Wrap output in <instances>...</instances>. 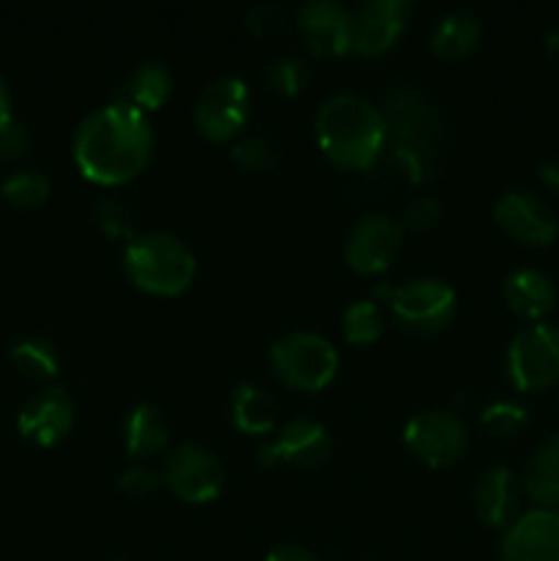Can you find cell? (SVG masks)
I'll list each match as a JSON object with an SVG mask.
<instances>
[{
  "mask_svg": "<svg viewBox=\"0 0 559 561\" xmlns=\"http://www.w3.org/2000/svg\"><path fill=\"white\" fill-rule=\"evenodd\" d=\"M153 153V126L142 110L110 102L91 110L71 140V157L88 181L121 186L142 173Z\"/></svg>",
  "mask_w": 559,
  "mask_h": 561,
  "instance_id": "obj_1",
  "label": "cell"
},
{
  "mask_svg": "<svg viewBox=\"0 0 559 561\" xmlns=\"http://www.w3.org/2000/svg\"><path fill=\"white\" fill-rule=\"evenodd\" d=\"M318 148L345 170H365L389 142L381 110L356 93H334L316 113Z\"/></svg>",
  "mask_w": 559,
  "mask_h": 561,
  "instance_id": "obj_2",
  "label": "cell"
},
{
  "mask_svg": "<svg viewBox=\"0 0 559 561\" xmlns=\"http://www.w3.org/2000/svg\"><path fill=\"white\" fill-rule=\"evenodd\" d=\"M124 272L140 290L153 296H179L192 285L197 261L190 247L173 233H137L124 250Z\"/></svg>",
  "mask_w": 559,
  "mask_h": 561,
  "instance_id": "obj_3",
  "label": "cell"
},
{
  "mask_svg": "<svg viewBox=\"0 0 559 561\" xmlns=\"http://www.w3.org/2000/svg\"><path fill=\"white\" fill-rule=\"evenodd\" d=\"M272 370L283 383L301 392H318L338 373V351L323 334L288 332L269 348Z\"/></svg>",
  "mask_w": 559,
  "mask_h": 561,
  "instance_id": "obj_4",
  "label": "cell"
},
{
  "mask_svg": "<svg viewBox=\"0 0 559 561\" xmlns=\"http://www.w3.org/2000/svg\"><path fill=\"white\" fill-rule=\"evenodd\" d=\"M507 378L518 392H543L559 381V327L532 323L507 345Z\"/></svg>",
  "mask_w": 559,
  "mask_h": 561,
  "instance_id": "obj_5",
  "label": "cell"
},
{
  "mask_svg": "<svg viewBox=\"0 0 559 561\" xmlns=\"http://www.w3.org/2000/svg\"><path fill=\"white\" fill-rule=\"evenodd\" d=\"M458 296L444 279L417 277L395 288L389 312L400 329L411 334H436L455 318Z\"/></svg>",
  "mask_w": 559,
  "mask_h": 561,
  "instance_id": "obj_6",
  "label": "cell"
},
{
  "mask_svg": "<svg viewBox=\"0 0 559 561\" xmlns=\"http://www.w3.org/2000/svg\"><path fill=\"white\" fill-rule=\"evenodd\" d=\"M403 444L431 469H447L469 449V427L453 411L427 409L406 422Z\"/></svg>",
  "mask_w": 559,
  "mask_h": 561,
  "instance_id": "obj_7",
  "label": "cell"
},
{
  "mask_svg": "<svg viewBox=\"0 0 559 561\" xmlns=\"http://www.w3.org/2000/svg\"><path fill=\"white\" fill-rule=\"evenodd\" d=\"M250 107V85L241 77H219L197 93L192 121L203 137L214 142H228L244 129Z\"/></svg>",
  "mask_w": 559,
  "mask_h": 561,
  "instance_id": "obj_8",
  "label": "cell"
},
{
  "mask_svg": "<svg viewBox=\"0 0 559 561\" xmlns=\"http://www.w3.org/2000/svg\"><path fill=\"white\" fill-rule=\"evenodd\" d=\"M162 482L186 504H206L223 493L225 469L212 449L179 444L164 463Z\"/></svg>",
  "mask_w": 559,
  "mask_h": 561,
  "instance_id": "obj_9",
  "label": "cell"
},
{
  "mask_svg": "<svg viewBox=\"0 0 559 561\" xmlns=\"http://www.w3.org/2000/svg\"><path fill=\"white\" fill-rule=\"evenodd\" d=\"M258 460L263 466L288 463L296 469H321L332 455V438L321 422L310 416H294L277 431V436L258 447Z\"/></svg>",
  "mask_w": 559,
  "mask_h": 561,
  "instance_id": "obj_10",
  "label": "cell"
},
{
  "mask_svg": "<svg viewBox=\"0 0 559 561\" xmlns=\"http://www.w3.org/2000/svg\"><path fill=\"white\" fill-rule=\"evenodd\" d=\"M296 27L318 58H338L354 49V11L338 0H307L296 9Z\"/></svg>",
  "mask_w": 559,
  "mask_h": 561,
  "instance_id": "obj_11",
  "label": "cell"
},
{
  "mask_svg": "<svg viewBox=\"0 0 559 561\" xmlns=\"http://www.w3.org/2000/svg\"><path fill=\"white\" fill-rule=\"evenodd\" d=\"M403 247V225L387 214H365L345 239V261L360 274L387 272Z\"/></svg>",
  "mask_w": 559,
  "mask_h": 561,
  "instance_id": "obj_12",
  "label": "cell"
},
{
  "mask_svg": "<svg viewBox=\"0 0 559 561\" xmlns=\"http://www.w3.org/2000/svg\"><path fill=\"white\" fill-rule=\"evenodd\" d=\"M493 217L499 228L521 244L546 247L559 233V217L551 203L529 190L504 192L493 208Z\"/></svg>",
  "mask_w": 559,
  "mask_h": 561,
  "instance_id": "obj_13",
  "label": "cell"
},
{
  "mask_svg": "<svg viewBox=\"0 0 559 561\" xmlns=\"http://www.w3.org/2000/svg\"><path fill=\"white\" fill-rule=\"evenodd\" d=\"M75 427V403L64 387H47L33 394L16 414V431L36 447L64 442Z\"/></svg>",
  "mask_w": 559,
  "mask_h": 561,
  "instance_id": "obj_14",
  "label": "cell"
},
{
  "mask_svg": "<svg viewBox=\"0 0 559 561\" xmlns=\"http://www.w3.org/2000/svg\"><path fill=\"white\" fill-rule=\"evenodd\" d=\"M502 561H559V510L535 507L504 529Z\"/></svg>",
  "mask_w": 559,
  "mask_h": 561,
  "instance_id": "obj_15",
  "label": "cell"
},
{
  "mask_svg": "<svg viewBox=\"0 0 559 561\" xmlns=\"http://www.w3.org/2000/svg\"><path fill=\"white\" fill-rule=\"evenodd\" d=\"M387 118L389 135L398 137V146H417V148H433V137L442 129L436 107L422 96L414 88H398V91L387 93V107L381 110Z\"/></svg>",
  "mask_w": 559,
  "mask_h": 561,
  "instance_id": "obj_16",
  "label": "cell"
},
{
  "mask_svg": "<svg viewBox=\"0 0 559 561\" xmlns=\"http://www.w3.org/2000/svg\"><path fill=\"white\" fill-rule=\"evenodd\" d=\"M411 3L406 0H367L354 11V53L365 58H378L403 33Z\"/></svg>",
  "mask_w": 559,
  "mask_h": 561,
  "instance_id": "obj_17",
  "label": "cell"
},
{
  "mask_svg": "<svg viewBox=\"0 0 559 561\" xmlns=\"http://www.w3.org/2000/svg\"><path fill=\"white\" fill-rule=\"evenodd\" d=\"M471 502H475V513L480 515L482 524L493 526V529H507L518 518L521 485L513 471L504 466H491L477 477Z\"/></svg>",
  "mask_w": 559,
  "mask_h": 561,
  "instance_id": "obj_18",
  "label": "cell"
},
{
  "mask_svg": "<svg viewBox=\"0 0 559 561\" xmlns=\"http://www.w3.org/2000/svg\"><path fill=\"white\" fill-rule=\"evenodd\" d=\"M504 301L510 310L526 321H540L557 307V285L540 268H515L504 277L502 285Z\"/></svg>",
  "mask_w": 559,
  "mask_h": 561,
  "instance_id": "obj_19",
  "label": "cell"
},
{
  "mask_svg": "<svg viewBox=\"0 0 559 561\" xmlns=\"http://www.w3.org/2000/svg\"><path fill=\"white\" fill-rule=\"evenodd\" d=\"M230 420L247 436H269L280 425V403L258 383H239L230 398Z\"/></svg>",
  "mask_w": 559,
  "mask_h": 561,
  "instance_id": "obj_20",
  "label": "cell"
},
{
  "mask_svg": "<svg viewBox=\"0 0 559 561\" xmlns=\"http://www.w3.org/2000/svg\"><path fill=\"white\" fill-rule=\"evenodd\" d=\"M170 93H173V75H170L168 66L159 64V60H146L126 75L118 93H115V102L132 104V107L148 113V110L162 107Z\"/></svg>",
  "mask_w": 559,
  "mask_h": 561,
  "instance_id": "obj_21",
  "label": "cell"
},
{
  "mask_svg": "<svg viewBox=\"0 0 559 561\" xmlns=\"http://www.w3.org/2000/svg\"><path fill=\"white\" fill-rule=\"evenodd\" d=\"M170 442L168 416L151 403H137L124 420V447L129 458L148 460L162 453Z\"/></svg>",
  "mask_w": 559,
  "mask_h": 561,
  "instance_id": "obj_22",
  "label": "cell"
},
{
  "mask_svg": "<svg viewBox=\"0 0 559 561\" xmlns=\"http://www.w3.org/2000/svg\"><path fill=\"white\" fill-rule=\"evenodd\" d=\"M482 38V22L471 11H447L431 33V47L438 58H469Z\"/></svg>",
  "mask_w": 559,
  "mask_h": 561,
  "instance_id": "obj_23",
  "label": "cell"
},
{
  "mask_svg": "<svg viewBox=\"0 0 559 561\" xmlns=\"http://www.w3.org/2000/svg\"><path fill=\"white\" fill-rule=\"evenodd\" d=\"M524 491L540 507H559V433L548 436L532 453L529 463L524 469Z\"/></svg>",
  "mask_w": 559,
  "mask_h": 561,
  "instance_id": "obj_24",
  "label": "cell"
},
{
  "mask_svg": "<svg viewBox=\"0 0 559 561\" xmlns=\"http://www.w3.org/2000/svg\"><path fill=\"white\" fill-rule=\"evenodd\" d=\"M11 365L27 378H36V381H47L58 373V351L49 343L47 337H25L20 343H14L11 348Z\"/></svg>",
  "mask_w": 559,
  "mask_h": 561,
  "instance_id": "obj_25",
  "label": "cell"
},
{
  "mask_svg": "<svg viewBox=\"0 0 559 561\" xmlns=\"http://www.w3.org/2000/svg\"><path fill=\"white\" fill-rule=\"evenodd\" d=\"M312 69L299 55H277L263 66V82L283 96H296L310 82Z\"/></svg>",
  "mask_w": 559,
  "mask_h": 561,
  "instance_id": "obj_26",
  "label": "cell"
},
{
  "mask_svg": "<svg viewBox=\"0 0 559 561\" xmlns=\"http://www.w3.org/2000/svg\"><path fill=\"white\" fill-rule=\"evenodd\" d=\"M384 312L373 299H360L343 312V337L354 345H370L381 337Z\"/></svg>",
  "mask_w": 559,
  "mask_h": 561,
  "instance_id": "obj_27",
  "label": "cell"
},
{
  "mask_svg": "<svg viewBox=\"0 0 559 561\" xmlns=\"http://www.w3.org/2000/svg\"><path fill=\"white\" fill-rule=\"evenodd\" d=\"M0 195L16 208H36L49 197V179L42 170H14L5 175Z\"/></svg>",
  "mask_w": 559,
  "mask_h": 561,
  "instance_id": "obj_28",
  "label": "cell"
},
{
  "mask_svg": "<svg viewBox=\"0 0 559 561\" xmlns=\"http://www.w3.org/2000/svg\"><path fill=\"white\" fill-rule=\"evenodd\" d=\"M230 159L247 173H269L280 164V148L272 137L250 135L239 137L230 148Z\"/></svg>",
  "mask_w": 559,
  "mask_h": 561,
  "instance_id": "obj_29",
  "label": "cell"
},
{
  "mask_svg": "<svg viewBox=\"0 0 559 561\" xmlns=\"http://www.w3.org/2000/svg\"><path fill=\"white\" fill-rule=\"evenodd\" d=\"M480 422L486 427V433L507 442V438L521 436L529 427V411L521 403H513V400H497V403L482 409Z\"/></svg>",
  "mask_w": 559,
  "mask_h": 561,
  "instance_id": "obj_30",
  "label": "cell"
},
{
  "mask_svg": "<svg viewBox=\"0 0 559 561\" xmlns=\"http://www.w3.org/2000/svg\"><path fill=\"white\" fill-rule=\"evenodd\" d=\"M93 219H96L99 230L110 236V239H126V244H129L137 236L135 211L124 201H118V197H102L93 206Z\"/></svg>",
  "mask_w": 559,
  "mask_h": 561,
  "instance_id": "obj_31",
  "label": "cell"
},
{
  "mask_svg": "<svg viewBox=\"0 0 559 561\" xmlns=\"http://www.w3.org/2000/svg\"><path fill=\"white\" fill-rule=\"evenodd\" d=\"M244 25L250 27L255 36H277V33L285 31L288 25V11L285 5L274 3V0H258L247 9L244 14Z\"/></svg>",
  "mask_w": 559,
  "mask_h": 561,
  "instance_id": "obj_32",
  "label": "cell"
},
{
  "mask_svg": "<svg viewBox=\"0 0 559 561\" xmlns=\"http://www.w3.org/2000/svg\"><path fill=\"white\" fill-rule=\"evenodd\" d=\"M31 131L20 124V121L11 118L9 124L0 126V162H16V159L25 157L31 151Z\"/></svg>",
  "mask_w": 559,
  "mask_h": 561,
  "instance_id": "obj_33",
  "label": "cell"
},
{
  "mask_svg": "<svg viewBox=\"0 0 559 561\" xmlns=\"http://www.w3.org/2000/svg\"><path fill=\"white\" fill-rule=\"evenodd\" d=\"M442 217V206L433 195H420L403 208V225L409 230H427L438 222Z\"/></svg>",
  "mask_w": 559,
  "mask_h": 561,
  "instance_id": "obj_34",
  "label": "cell"
},
{
  "mask_svg": "<svg viewBox=\"0 0 559 561\" xmlns=\"http://www.w3.org/2000/svg\"><path fill=\"white\" fill-rule=\"evenodd\" d=\"M118 485H121V491L129 493V496L142 499V496H151V493L162 485V474H159V471H153L151 466L137 463L121 474Z\"/></svg>",
  "mask_w": 559,
  "mask_h": 561,
  "instance_id": "obj_35",
  "label": "cell"
},
{
  "mask_svg": "<svg viewBox=\"0 0 559 561\" xmlns=\"http://www.w3.org/2000/svg\"><path fill=\"white\" fill-rule=\"evenodd\" d=\"M266 561H318L316 553H310L301 546H277L269 553Z\"/></svg>",
  "mask_w": 559,
  "mask_h": 561,
  "instance_id": "obj_36",
  "label": "cell"
},
{
  "mask_svg": "<svg viewBox=\"0 0 559 561\" xmlns=\"http://www.w3.org/2000/svg\"><path fill=\"white\" fill-rule=\"evenodd\" d=\"M537 175H540V181L548 186V190L559 192V159H548V162H543L540 170H537Z\"/></svg>",
  "mask_w": 559,
  "mask_h": 561,
  "instance_id": "obj_37",
  "label": "cell"
},
{
  "mask_svg": "<svg viewBox=\"0 0 559 561\" xmlns=\"http://www.w3.org/2000/svg\"><path fill=\"white\" fill-rule=\"evenodd\" d=\"M543 53H546L548 66H551L554 71H559V27L548 31L546 42H543Z\"/></svg>",
  "mask_w": 559,
  "mask_h": 561,
  "instance_id": "obj_38",
  "label": "cell"
},
{
  "mask_svg": "<svg viewBox=\"0 0 559 561\" xmlns=\"http://www.w3.org/2000/svg\"><path fill=\"white\" fill-rule=\"evenodd\" d=\"M11 121V93L5 88V82L0 80V126H5Z\"/></svg>",
  "mask_w": 559,
  "mask_h": 561,
  "instance_id": "obj_39",
  "label": "cell"
},
{
  "mask_svg": "<svg viewBox=\"0 0 559 561\" xmlns=\"http://www.w3.org/2000/svg\"><path fill=\"white\" fill-rule=\"evenodd\" d=\"M373 294H376V296H384V299H392L395 290H392V288H387V283H378V285H376V290H373Z\"/></svg>",
  "mask_w": 559,
  "mask_h": 561,
  "instance_id": "obj_40",
  "label": "cell"
}]
</instances>
